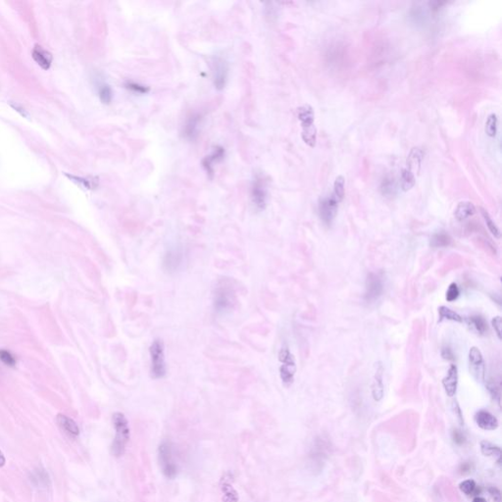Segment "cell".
<instances>
[{
  "label": "cell",
  "instance_id": "obj_1",
  "mask_svg": "<svg viewBox=\"0 0 502 502\" xmlns=\"http://www.w3.org/2000/svg\"><path fill=\"white\" fill-rule=\"evenodd\" d=\"M214 308L218 313H226L234 309L237 294L233 281L223 279L218 282L214 291Z\"/></svg>",
  "mask_w": 502,
  "mask_h": 502
},
{
  "label": "cell",
  "instance_id": "obj_2",
  "mask_svg": "<svg viewBox=\"0 0 502 502\" xmlns=\"http://www.w3.org/2000/svg\"><path fill=\"white\" fill-rule=\"evenodd\" d=\"M113 425L116 431V436L111 445V452L114 456H122L126 450V445L130 440V427L126 416L116 412L112 417Z\"/></svg>",
  "mask_w": 502,
  "mask_h": 502
},
{
  "label": "cell",
  "instance_id": "obj_3",
  "mask_svg": "<svg viewBox=\"0 0 502 502\" xmlns=\"http://www.w3.org/2000/svg\"><path fill=\"white\" fill-rule=\"evenodd\" d=\"M297 117L301 124V137L310 147H315L317 143V128L315 126L314 109L309 104L297 108Z\"/></svg>",
  "mask_w": 502,
  "mask_h": 502
},
{
  "label": "cell",
  "instance_id": "obj_4",
  "mask_svg": "<svg viewBox=\"0 0 502 502\" xmlns=\"http://www.w3.org/2000/svg\"><path fill=\"white\" fill-rule=\"evenodd\" d=\"M158 459L162 473L168 479H175L179 473L174 445L171 441H163L158 448Z\"/></svg>",
  "mask_w": 502,
  "mask_h": 502
},
{
  "label": "cell",
  "instance_id": "obj_5",
  "mask_svg": "<svg viewBox=\"0 0 502 502\" xmlns=\"http://www.w3.org/2000/svg\"><path fill=\"white\" fill-rule=\"evenodd\" d=\"M151 359V376L154 379H161L165 377L167 368L165 362L164 343L161 339L157 338L153 341L149 349Z\"/></svg>",
  "mask_w": 502,
  "mask_h": 502
},
{
  "label": "cell",
  "instance_id": "obj_6",
  "mask_svg": "<svg viewBox=\"0 0 502 502\" xmlns=\"http://www.w3.org/2000/svg\"><path fill=\"white\" fill-rule=\"evenodd\" d=\"M268 199V182L264 175L256 173L251 187V200L254 207L261 211L266 208Z\"/></svg>",
  "mask_w": 502,
  "mask_h": 502
},
{
  "label": "cell",
  "instance_id": "obj_7",
  "mask_svg": "<svg viewBox=\"0 0 502 502\" xmlns=\"http://www.w3.org/2000/svg\"><path fill=\"white\" fill-rule=\"evenodd\" d=\"M279 359L283 363V365L280 368L281 379L285 385L289 387L294 380V374L296 368H295L294 358L287 346H283L280 350Z\"/></svg>",
  "mask_w": 502,
  "mask_h": 502
},
{
  "label": "cell",
  "instance_id": "obj_8",
  "mask_svg": "<svg viewBox=\"0 0 502 502\" xmlns=\"http://www.w3.org/2000/svg\"><path fill=\"white\" fill-rule=\"evenodd\" d=\"M338 203L339 201L334 195L320 200L319 216L325 225L331 226L334 222L338 210Z\"/></svg>",
  "mask_w": 502,
  "mask_h": 502
},
{
  "label": "cell",
  "instance_id": "obj_9",
  "mask_svg": "<svg viewBox=\"0 0 502 502\" xmlns=\"http://www.w3.org/2000/svg\"><path fill=\"white\" fill-rule=\"evenodd\" d=\"M214 86L216 90L222 91L225 89L228 76V64L227 60L219 55L214 56L213 61Z\"/></svg>",
  "mask_w": 502,
  "mask_h": 502
},
{
  "label": "cell",
  "instance_id": "obj_10",
  "mask_svg": "<svg viewBox=\"0 0 502 502\" xmlns=\"http://www.w3.org/2000/svg\"><path fill=\"white\" fill-rule=\"evenodd\" d=\"M383 282L380 276L370 273L366 279L365 300L367 302L377 301L383 292Z\"/></svg>",
  "mask_w": 502,
  "mask_h": 502
},
{
  "label": "cell",
  "instance_id": "obj_11",
  "mask_svg": "<svg viewBox=\"0 0 502 502\" xmlns=\"http://www.w3.org/2000/svg\"><path fill=\"white\" fill-rule=\"evenodd\" d=\"M469 365L472 375L480 381L485 380L486 366L482 352L477 347H472L469 351Z\"/></svg>",
  "mask_w": 502,
  "mask_h": 502
},
{
  "label": "cell",
  "instance_id": "obj_12",
  "mask_svg": "<svg viewBox=\"0 0 502 502\" xmlns=\"http://www.w3.org/2000/svg\"><path fill=\"white\" fill-rule=\"evenodd\" d=\"M203 120V116L199 113L191 114L183 126V137L189 141H195L200 132V126Z\"/></svg>",
  "mask_w": 502,
  "mask_h": 502
},
{
  "label": "cell",
  "instance_id": "obj_13",
  "mask_svg": "<svg viewBox=\"0 0 502 502\" xmlns=\"http://www.w3.org/2000/svg\"><path fill=\"white\" fill-rule=\"evenodd\" d=\"M225 158V149L222 146H215L210 155L202 160V165L210 178H213L214 165Z\"/></svg>",
  "mask_w": 502,
  "mask_h": 502
},
{
  "label": "cell",
  "instance_id": "obj_14",
  "mask_svg": "<svg viewBox=\"0 0 502 502\" xmlns=\"http://www.w3.org/2000/svg\"><path fill=\"white\" fill-rule=\"evenodd\" d=\"M31 484L40 490H47L51 487V480L48 472L43 467H37L31 473Z\"/></svg>",
  "mask_w": 502,
  "mask_h": 502
},
{
  "label": "cell",
  "instance_id": "obj_15",
  "mask_svg": "<svg viewBox=\"0 0 502 502\" xmlns=\"http://www.w3.org/2000/svg\"><path fill=\"white\" fill-rule=\"evenodd\" d=\"M475 420L477 425L483 430L493 431L498 427L497 419L487 411H479L475 416Z\"/></svg>",
  "mask_w": 502,
  "mask_h": 502
},
{
  "label": "cell",
  "instance_id": "obj_16",
  "mask_svg": "<svg viewBox=\"0 0 502 502\" xmlns=\"http://www.w3.org/2000/svg\"><path fill=\"white\" fill-rule=\"evenodd\" d=\"M458 383V371L455 365L450 366L446 377L442 380V384L446 395L450 397L455 396Z\"/></svg>",
  "mask_w": 502,
  "mask_h": 502
},
{
  "label": "cell",
  "instance_id": "obj_17",
  "mask_svg": "<svg viewBox=\"0 0 502 502\" xmlns=\"http://www.w3.org/2000/svg\"><path fill=\"white\" fill-rule=\"evenodd\" d=\"M56 422L62 431L72 438H76L80 435V428L76 422L66 415L58 414L56 417Z\"/></svg>",
  "mask_w": 502,
  "mask_h": 502
},
{
  "label": "cell",
  "instance_id": "obj_18",
  "mask_svg": "<svg viewBox=\"0 0 502 502\" xmlns=\"http://www.w3.org/2000/svg\"><path fill=\"white\" fill-rule=\"evenodd\" d=\"M424 159V151L420 147H413L411 149L410 153L407 157L406 160V169L412 172L414 175L415 173H419L422 161Z\"/></svg>",
  "mask_w": 502,
  "mask_h": 502
},
{
  "label": "cell",
  "instance_id": "obj_19",
  "mask_svg": "<svg viewBox=\"0 0 502 502\" xmlns=\"http://www.w3.org/2000/svg\"><path fill=\"white\" fill-rule=\"evenodd\" d=\"M383 367L380 362L376 364V373L372 383V395L376 401H380L383 396Z\"/></svg>",
  "mask_w": 502,
  "mask_h": 502
},
{
  "label": "cell",
  "instance_id": "obj_20",
  "mask_svg": "<svg viewBox=\"0 0 502 502\" xmlns=\"http://www.w3.org/2000/svg\"><path fill=\"white\" fill-rule=\"evenodd\" d=\"M32 58L44 70H48L51 66L52 55L42 46H35L33 47Z\"/></svg>",
  "mask_w": 502,
  "mask_h": 502
},
{
  "label": "cell",
  "instance_id": "obj_21",
  "mask_svg": "<svg viewBox=\"0 0 502 502\" xmlns=\"http://www.w3.org/2000/svg\"><path fill=\"white\" fill-rule=\"evenodd\" d=\"M476 213V207L470 201H461L458 203L454 216L458 221H465Z\"/></svg>",
  "mask_w": 502,
  "mask_h": 502
},
{
  "label": "cell",
  "instance_id": "obj_22",
  "mask_svg": "<svg viewBox=\"0 0 502 502\" xmlns=\"http://www.w3.org/2000/svg\"><path fill=\"white\" fill-rule=\"evenodd\" d=\"M181 262H182V253L180 251H178L177 249H173V250H170L168 252L167 255L165 256L164 265H165L167 270L174 271V270L178 269Z\"/></svg>",
  "mask_w": 502,
  "mask_h": 502
},
{
  "label": "cell",
  "instance_id": "obj_23",
  "mask_svg": "<svg viewBox=\"0 0 502 502\" xmlns=\"http://www.w3.org/2000/svg\"><path fill=\"white\" fill-rule=\"evenodd\" d=\"M451 243H452L451 237L447 233L441 230V231L436 233L432 237L430 244L432 247L439 248V247H447L451 244Z\"/></svg>",
  "mask_w": 502,
  "mask_h": 502
},
{
  "label": "cell",
  "instance_id": "obj_24",
  "mask_svg": "<svg viewBox=\"0 0 502 502\" xmlns=\"http://www.w3.org/2000/svg\"><path fill=\"white\" fill-rule=\"evenodd\" d=\"M400 183H401V188L404 191H408L415 185L416 183V176L407 170L406 168L402 169L401 171V176H400Z\"/></svg>",
  "mask_w": 502,
  "mask_h": 502
},
{
  "label": "cell",
  "instance_id": "obj_25",
  "mask_svg": "<svg viewBox=\"0 0 502 502\" xmlns=\"http://www.w3.org/2000/svg\"><path fill=\"white\" fill-rule=\"evenodd\" d=\"M481 450L484 455L486 456L496 457L498 462H500V457H501V450L498 446L493 445L492 443L488 441H482L481 442Z\"/></svg>",
  "mask_w": 502,
  "mask_h": 502
},
{
  "label": "cell",
  "instance_id": "obj_26",
  "mask_svg": "<svg viewBox=\"0 0 502 502\" xmlns=\"http://www.w3.org/2000/svg\"><path fill=\"white\" fill-rule=\"evenodd\" d=\"M468 323L472 328L478 332L479 334H485L487 331V321L484 319L482 316L476 315L472 316L468 319Z\"/></svg>",
  "mask_w": 502,
  "mask_h": 502
},
{
  "label": "cell",
  "instance_id": "obj_27",
  "mask_svg": "<svg viewBox=\"0 0 502 502\" xmlns=\"http://www.w3.org/2000/svg\"><path fill=\"white\" fill-rule=\"evenodd\" d=\"M497 127H498V118L497 115L494 113H491L487 117V123H486V133L487 136L490 137H494L497 133Z\"/></svg>",
  "mask_w": 502,
  "mask_h": 502
},
{
  "label": "cell",
  "instance_id": "obj_28",
  "mask_svg": "<svg viewBox=\"0 0 502 502\" xmlns=\"http://www.w3.org/2000/svg\"><path fill=\"white\" fill-rule=\"evenodd\" d=\"M98 95L102 103L110 104L113 99V91L107 84H100L98 87Z\"/></svg>",
  "mask_w": 502,
  "mask_h": 502
},
{
  "label": "cell",
  "instance_id": "obj_29",
  "mask_svg": "<svg viewBox=\"0 0 502 502\" xmlns=\"http://www.w3.org/2000/svg\"><path fill=\"white\" fill-rule=\"evenodd\" d=\"M70 179L74 180V182H76V183H81L84 187L88 188V189H94L97 187L98 185V178L97 177H90V178H81V177H76V176H70V175H67Z\"/></svg>",
  "mask_w": 502,
  "mask_h": 502
},
{
  "label": "cell",
  "instance_id": "obj_30",
  "mask_svg": "<svg viewBox=\"0 0 502 502\" xmlns=\"http://www.w3.org/2000/svg\"><path fill=\"white\" fill-rule=\"evenodd\" d=\"M344 188H345V179L343 176H337L334 183V196L340 202L344 198Z\"/></svg>",
  "mask_w": 502,
  "mask_h": 502
},
{
  "label": "cell",
  "instance_id": "obj_31",
  "mask_svg": "<svg viewBox=\"0 0 502 502\" xmlns=\"http://www.w3.org/2000/svg\"><path fill=\"white\" fill-rule=\"evenodd\" d=\"M439 314H440V318L441 320H451V321L458 322V323H461L463 321L462 317L458 313L451 310L450 308L446 307V306H441L439 308Z\"/></svg>",
  "mask_w": 502,
  "mask_h": 502
},
{
  "label": "cell",
  "instance_id": "obj_32",
  "mask_svg": "<svg viewBox=\"0 0 502 502\" xmlns=\"http://www.w3.org/2000/svg\"><path fill=\"white\" fill-rule=\"evenodd\" d=\"M481 212H482V215L485 219V222L487 224V227L489 229V231L494 236V238L499 239L500 238V230L496 226V224L493 222V220L490 218L489 214L487 213V210H485L484 208H481Z\"/></svg>",
  "mask_w": 502,
  "mask_h": 502
},
{
  "label": "cell",
  "instance_id": "obj_33",
  "mask_svg": "<svg viewBox=\"0 0 502 502\" xmlns=\"http://www.w3.org/2000/svg\"><path fill=\"white\" fill-rule=\"evenodd\" d=\"M125 88L131 92L138 93V94H146L150 91L148 87H145L143 85H140L138 83H135L132 81H128L125 83Z\"/></svg>",
  "mask_w": 502,
  "mask_h": 502
},
{
  "label": "cell",
  "instance_id": "obj_34",
  "mask_svg": "<svg viewBox=\"0 0 502 502\" xmlns=\"http://www.w3.org/2000/svg\"><path fill=\"white\" fill-rule=\"evenodd\" d=\"M380 190L383 196L387 197L394 196L396 192V184L394 182V179H390V178L384 179L380 185Z\"/></svg>",
  "mask_w": 502,
  "mask_h": 502
},
{
  "label": "cell",
  "instance_id": "obj_35",
  "mask_svg": "<svg viewBox=\"0 0 502 502\" xmlns=\"http://www.w3.org/2000/svg\"><path fill=\"white\" fill-rule=\"evenodd\" d=\"M487 390L490 395L499 403L500 401V380H489L487 383Z\"/></svg>",
  "mask_w": 502,
  "mask_h": 502
},
{
  "label": "cell",
  "instance_id": "obj_36",
  "mask_svg": "<svg viewBox=\"0 0 502 502\" xmlns=\"http://www.w3.org/2000/svg\"><path fill=\"white\" fill-rule=\"evenodd\" d=\"M459 295H460V289L455 283H452L446 290V296H445L446 300L449 302H452V301L456 300L457 298L459 297Z\"/></svg>",
  "mask_w": 502,
  "mask_h": 502
},
{
  "label": "cell",
  "instance_id": "obj_37",
  "mask_svg": "<svg viewBox=\"0 0 502 502\" xmlns=\"http://www.w3.org/2000/svg\"><path fill=\"white\" fill-rule=\"evenodd\" d=\"M459 487L463 493H465L467 495H471L475 492L477 486L473 480H466L459 485Z\"/></svg>",
  "mask_w": 502,
  "mask_h": 502
},
{
  "label": "cell",
  "instance_id": "obj_38",
  "mask_svg": "<svg viewBox=\"0 0 502 502\" xmlns=\"http://www.w3.org/2000/svg\"><path fill=\"white\" fill-rule=\"evenodd\" d=\"M0 360L5 365L14 367L16 365L15 357L7 350H0Z\"/></svg>",
  "mask_w": 502,
  "mask_h": 502
},
{
  "label": "cell",
  "instance_id": "obj_39",
  "mask_svg": "<svg viewBox=\"0 0 502 502\" xmlns=\"http://www.w3.org/2000/svg\"><path fill=\"white\" fill-rule=\"evenodd\" d=\"M491 324H492V327H493L496 335L498 336V338L501 339V317L500 316L494 317L491 321Z\"/></svg>",
  "mask_w": 502,
  "mask_h": 502
},
{
  "label": "cell",
  "instance_id": "obj_40",
  "mask_svg": "<svg viewBox=\"0 0 502 502\" xmlns=\"http://www.w3.org/2000/svg\"><path fill=\"white\" fill-rule=\"evenodd\" d=\"M489 493L491 494L494 502H501V494L500 491L496 487H490L489 488Z\"/></svg>",
  "mask_w": 502,
  "mask_h": 502
},
{
  "label": "cell",
  "instance_id": "obj_41",
  "mask_svg": "<svg viewBox=\"0 0 502 502\" xmlns=\"http://www.w3.org/2000/svg\"><path fill=\"white\" fill-rule=\"evenodd\" d=\"M441 355L444 359H447V360H452L454 358V355H453V352L452 350L448 347H444L442 350V352H441Z\"/></svg>",
  "mask_w": 502,
  "mask_h": 502
},
{
  "label": "cell",
  "instance_id": "obj_42",
  "mask_svg": "<svg viewBox=\"0 0 502 502\" xmlns=\"http://www.w3.org/2000/svg\"><path fill=\"white\" fill-rule=\"evenodd\" d=\"M472 502H487V500H486L485 498H483V497L477 496V497H475V498L473 499V501Z\"/></svg>",
  "mask_w": 502,
  "mask_h": 502
}]
</instances>
